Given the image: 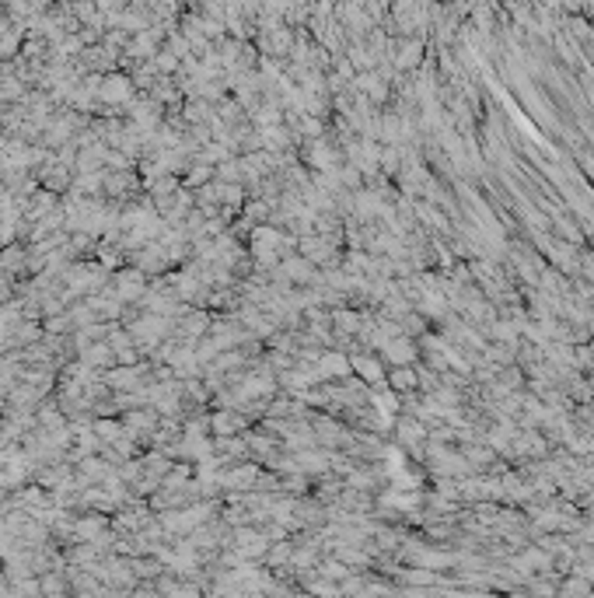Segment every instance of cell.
Returning <instances> with one entry per match:
<instances>
[{"instance_id": "cell-1", "label": "cell", "mask_w": 594, "mask_h": 598, "mask_svg": "<svg viewBox=\"0 0 594 598\" xmlns=\"http://www.w3.org/2000/svg\"><path fill=\"white\" fill-rule=\"evenodd\" d=\"M381 357L392 360L395 367H399V364H413V357H416V343L409 340V333H399V336L385 340V343H381Z\"/></svg>"}, {"instance_id": "cell-2", "label": "cell", "mask_w": 594, "mask_h": 598, "mask_svg": "<svg viewBox=\"0 0 594 598\" xmlns=\"http://www.w3.org/2000/svg\"><path fill=\"white\" fill-rule=\"evenodd\" d=\"M350 367H354V364L343 357V354H322V357H318V374H322V378H346Z\"/></svg>"}, {"instance_id": "cell-3", "label": "cell", "mask_w": 594, "mask_h": 598, "mask_svg": "<svg viewBox=\"0 0 594 598\" xmlns=\"http://www.w3.org/2000/svg\"><path fill=\"white\" fill-rule=\"evenodd\" d=\"M388 385H392L395 392H413L416 385H419V374H416L409 364H399V367L388 374Z\"/></svg>"}, {"instance_id": "cell-4", "label": "cell", "mask_w": 594, "mask_h": 598, "mask_svg": "<svg viewBox=\"0 0 594 598\" xmlns=\"http://www.w3.org/2000/svg\"><path fill=\"white\" fill-rule=\"evenodd\" d=\"M140 287H144V273H140V270H136V273H122V277H119L116 298H119V301L140 298Z\"/></svg>"}, {"instance_id": "cell-5", "label": "cell", "mask_w": 594, "mask_h": 598, "mask_svg": "<svg viewBox=\"0 0 594 598\" xmlns=\"http://www.w3.org/2000/svg\"><path fill=\"white\" fill-rule=\"evenodd\" d=\"M354 371H360L363 381H371V385H381V381H385V371H381V364L374 357H354Z\"/></svg>"}, {"instance_id": "cell-6", "label": "cell", "mask_w": 594, "mask_h": 598, "mask_svg": "<svg viewBox=\"0 0 594 598\" xmlns=\"http://www.w3.org/2000/svg\"><path fill=\"white\" fill-rule=\"evenodd\" d=\"M210 427L217 434H238V430H245V420L238 417V413H217V417L210 420Z\"/></svg>"}, {"instance_id": "cell-7", "label": "cell", "mask_w": 594, "mask_h": 598, "mask_svg": "<svg viewBox=\"0 0 594 598\" xmlns=\"http://www.w3.org/2000/svg\"><path fill=\"white\" fill-rule=\"evenodd\" d=\"M308 161H311L315 168L329 172V168H336V151H329L325 144H315V147H311V154H308Z\"/></svg>"}, {"instance_id": "cell-8", "label": "cell", "mask_w": 594, "mask_h": 598, "mask_svg": "<svg viewBox=\"0 0 594 598\" xmlns=\"http://www.w3.org/2000/svg\"><path fill=\"white\" fill-rule=\"evenodd\" d=\"M284 277H287V280H311V266H308V259H304V255L287 259V263H284Z\"/></svg>"}, {"instance_id": "cell-9", "label": "cell", "mask_w": 594, "mask_h": 598, "mask_svg": "<svg viewBox=\"0 0 594 598\" xmlns=\"http://www.w3.org/2000/svg\"><path fill=\"white\" fill-rule=\"evenodd\" d=\"M423 437H426V430H423L419 420H409V423L399 427V441H402V444H419Z\"/></svg>"}, {"instance_id": "cell-10", "label": "cell", "mask_w": 594, "mask_h": 598, "mask_svg": "<svg viewBox=\"0 0 594 598\" xmlns=\"http://www.w3.org/2000/svg\"><path fill=\"white\" fill-rule=\"evenodd\" d=\"M336 329L346 336V333H356L360 329V315L356 311H336Z\"/></svg>"}, {"instance_id": "cell-11", "label": "cell", "mask_w": 594, "mask_h": 598, "mask_svg": "<svg viewBox=\"0 0 594 598\" xmlns=\"http://www.w3.org/2000/svg\"><path fill=\"white\" fill-rule=\"evenodd\" d=\"M559 592H563V595H588V592H591V585H588V581H581V577H573V581H566Z\"/></svg>"}, {"instance_id": "cell-12", "label": "cell", "mask_w": 594, "mask_h": 598, "mask_svg": "<svg viewBox=\"0 0 594 598\" xmlns=\"http://www.w3.org/2000/svg\"><path fill=\"white\" fill-rule=\"evenodd\" d=\"M259 476L252 466H245V469H238V473H231V476L224 479V483H231V486H241V483H252V479Z\"/></svg>"}, {"instance_id": "cell-13", "label": "cell", "mask_w": 594, "mask_h": 598, "mask_svg": "<svg viewBox=\"0 0 594 598\" xmlns=\"http://www.w3.org/2000/svg\"><path fill=\"white\" fill-rule=\"evenodd\" d=\"M105 91H109V95H105L109 102H119V98H126V91H129V88H126L122 81H109V88H105Z\"/></svg>"}, {"instance_id": "cell-14", "label": "cell", "mask_w": 594, "mask_h": 598, "mask_svg": "<svg viewBox=\"0 0 594 598\" xmlns=\"http://www.w3.org/2000/svg\"><path fill=\"white\" fill-rule=\"evenodd\" d=\"M206 176H210V168H206V165H199V168H192V176H189V185H203V182H206Z\"/></svg>"}, {"instance_id": "cell-15", "label": "cell", "mask_w": 594, "mask_h": 598, "mask_svg": "<svg viewBox=\"0 0 594 598\" xmlns=\"http://www.w3.org/2000/svg\"><path fill=\"white\" fill-rule=\"evenodd\" d=\"M291 556V546L284 542V546H276V553H273V563H280V560H287Z\"/></svg>"}]
</instances>
